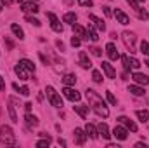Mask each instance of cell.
<instances>
[{"instance_id":"obj_16","label":"cell","mask_w":149,"mask_h":148,"mask_svg":"<svg viewBox=\"0 0 149 148\" xmlns=\"http://www.w3.org/2000/svg\"><path fill=\"white\" fill-rule=\"evenodd\" d=\"M14 72H16V75H17L21 80H28V78H30V72H28L21 63H17V65L14 66Z\"/></svg>"},{"instance_id":"obj_22","label":"cell","mask_w":149,"mask_h":148,"mask_svg":"<svg viewBox=\"0 0 149 148\" xmlns=\"http://www.w3.org/2000/svg\"><path fill=\"white\" fill-rule=\"evenodd\" d=\"M94 111L99 115V117H109V110H108V106H106V103H102V105H97V106H94Z\"/></svg>"},{"instance_id":"obj_24","label":"cell","mask_w":149,"mask_h":148,"mask_svg":"<svg viewBox=\"0 0 149 148\" xmlns=\"http://www.w3.org/2000/svg\"><path fill=\"white\" fill-rule=\"evenodd\" d=\"M128 92H132L134 96H144V94H146V91H144L139 84H132V85H128Z\"/></svg>"},{"instance_id":"obj_7","label":"cell","mask_w":149,"mask_h":148,"mask_svg":"<svg viewBox=\"0 0 149 148\" xmlns=\"http://www.w3.org/2000/svg\"><path fill=\"white\" fill-rule=\"evenodd\" d=\"M113 136H114L116 140H120V141H125V140L128 138V129H127V127H121V125H116V127L113 129Z\"/></svg>"},{"instance_id":"obj_13","label":"cell","mask_w":149,"mask_h":148,"mask_svg":"<svg viewBox=\"0 0 149 148\" xmlns=\"http://www.w3.org/2000/svg\"><path fill=\"white\" fill-rule=\"evenodd\" d=\"M102 72L104 75L108 77V78H116V70H114V66H113L111 63H108V61H102Z\"/></svg>"},{"instance_id":"obj_46","label":"cell","mask_w":149,"mask_h":148,"mask_svg":"<svg viewBox=\"0 0 149 148\" xmlns=\"http://www.w3.org/2000/svg\"><path fill=\"white\" fill-rule=\"evenodd\" d=\"M102 11H104V14H106L108 18H111V16H113V12H111V7H108V5H104V7H102Z\"/></svg>"},{"instance_id":"obj_9","label":"cell","mask_w":149,"mask_h":148,"mask_svg":"<svg viewBox=\"0 0 149 148\" xmlns=\"http://www.w3.org/2000/svg\"><path fill=\"white\" fill-rule=\"evenodd\" d=\"M114 18H116V21L120 23V25H123V26H127L128 23H130V18L121 11V9H114V14H113Z\"/></svg>"},{"instance_id":"obj_11","label":"cell","mask_w":149,"mask_h":148,"mask_svg":"<svg viewBox=\"0 0 149 148\" xmlns=\"http://www.w3.org/2000/svg\"><path fill=\"white\" fill-rule=\"evenodd\" d=\"M88 19L94 23V26H95L99 32H106V23H104L99 16H95V14H88Z\"/></svg>"},{"instance_id":"obj_43","label":"cell","mask_w":149,"mask_h":148,"mask_svg":"<svg viewBox=\"0 0 149 148\" xmlns=\"http://www.w3.org/2000/svg\"><path fill=\"white\" fill-rule=\"evenodd\" d=\"M19 92H21L23 96H30V87H28V85H23V87H19Z\"/></svg>"},{"instance_id":"obj_6","label":"cell","mask_w":149,"mask_h":148,"mask_svg":"<svg viewBox=\"0 0 149 148\" xmlns=\"http://www.w3.org/2000/svg\"><path fill=\"white\" fill-rule=\"evenodd\" d=\"M47 18L50 19V28H52L56 33H61V32H63V23L56 18V14H54V12H47Z\"/></svg>"},{"instance_id":"obj_34","label":"cell","mask_w":149,"mask_h":148,"mask_svg":"<svg viewBox=\"0 0 149 148\" xmlns=\"http://www.w3.org/2000/svg\"><path fill=\"white\" fill-rule=\"evenodd\" d=\"M141 52H142L144 56H149V42L148 40H142V42H141Z\"/></svg>"},{"instance_id":"obj_28","label":"cell","mask_w":149,"mask_h":148,"mask_svg":"<svg viewBox=\"0 0 149 148\" xmlns=\"http://www.w3.org/2000/svg\"><path fill=\"white\" fill-rule=\"evenodd\" d=\"M87 33H88V40H92V42H97V40H99V35H97V32H95V28H94L92 25H88Z\"/></svg>"},{"instance_id":"obj_57","label":"cell","mask_w":149,"mask_h":148,"mask_svg":"<svg viewBox=\"0 0 149 148\" xmlns=\"http://www.w3.org/2000/svg\"><path fill=\"white\" fill-rule=\"evenodd\" d=\"M33 2H37V0H33Z\"/></svg>"},{"instance_id":"obj_48","label":"cell","mask_w":149,"mask_h":148,"mask_svg":"<svg viewBox=\"0 0 149 148\" xmlns=\"http://www.w3.org/2000/svg\"><path fill=\"white\" fill-rule=\"evenodd\" d=\"M14 2H19V4H23V0H2V4H3V5H12Z\"/></svg>"},{"instance_id":"obj_56","label":"cell","mask_w":149,"mask_h":148,"mask_svg":"<svg viewBox=\"0 0 149 148\" xmlns=\"http://www.w3.org/2000/svg\"><path fill=\"white\" fill-rule=\"evenodd\" d=\"M137 2H144V0H137Z\"/></svg>"},{"instance_id":"obj_12","label":"cell","mask_w":149,"mask_h":148,"mask_svg":"<svg viewBox=\"0 0 149 148\" xmlns=\"http://www.w3.org/2000/svg\"><path fill=\"white\" fill-rule=\"evenodd\" d=\"M116 120H118L120 124H123V125H125L127 129H130L132 132H137V124H135L134 120H130L128 117H118Z\"/></svg>"},{"instance_id":"obj_39","label":"cell","mask_w":149,"mask_h":148,"mask_svg":"<svg viewBox=\"0 0 149 148\" xmlns=\"http://www.w3.org/2000/svg\"><path fill=\"white\" fill-rule=\"evenodd\" d=\"M90 52H92L95 58H101V56H102V49H99V47H90Z\"/></svg>"},{"instance_id":"obj_33","label":"cell","mask_w":149,"mask_h":148,"mask_svg":"<svg viewBox=\"0 0 149 148\" xmlns=\"http://www.w3.org/2000/svg\"><path fill=\"white\" fill-rule=\"evenodd\" d=\"M92 80H94L95 84H101V82H102V73H101L99 70H94V72H92Z\"/></svg>"},{"instance_id":"obj_18","label":"cell","mask_w":149,"mask_h":148,"mask_svg":"<svg viewBox=\"0 0 149 148\" xmlns=\"http://www.w3.org/2000/svg\"><path fill=\"white\" fill-rule=\"evenodd\" d=\"M21 7H23L24 12H33V14H37L38 11H40L38 5H37V2H33V0H30V2H23Z\"/></svg>"},{"instance_id":"obj_10","label":"cell","mask_w":149,"mask_h":148,"mask_svg":"<svg viewBox=\"0 0 149 148\" xmlns=\"http://www.w3.org/2000/svg\"><path fill=\"white\" fill-rule=\"evenodd\" d=\"M78 61H80V66H81L83 70H90V68H92V61L88 59V54H87L85 51H81V52H80Z\"/></svg>"},{"instance_id":"obj_44","label":"cell","mask_w":149,"mask_h":148,"mask_svg":"<svg viewBox=\"0 0 149 148\" xmlns=\"http://www.w3.org/2000/svg\"><path fill=\"white\" fill-rule=\"evenodd\" d=\"M127 4H128L132 9H135V11L139 9V2H137V0H127Z\"/></svg>"},{"instance_id":"obj_31","label":"cell","mask_w":149,"mask_h":148,"mask_svg":"<svg viewBox=\"0 0 149 148\" xmlns=\"http://www.w3.org/2000/svg\"><path fill=\"white\" fill-rule=\"evenodd\" d=\"M7 110H9V115H10V120L16 124V122H19L17 120V115H16V110H14V106H12V101L9 99V106H7Z\"/></svg>"},{"instance_id":"obj_51","label":"cell","mask_w":149,"mask_h":148,"mask_svg":"<svg viewBox=\"0 0 149 148\" xmlns=\"http://www.w3.org/2000/svg\"><path fill=\"white\" fill-rule=\"evenodd\" d=\"M31 106H33L31 103H26V105H24V110H26V111H31Z\"/></svg>"},{"instance_id":"obj_50","label":"cell","mask_w":149,"mask_h":148,"mask_svg":"<svg viewBox=\"0 0 149 148\" xmlns=\"http://www.w3.org/2000/svg\"><path fill=\"white\" fill-rule=\"evenodd\" d=\"M135 148H148L146 143H135Z\"/></svg>"},{"instance_id":"obj_3","label":"cell","mask_w":149,"mask_h":148,"mask_svg":"<svg viewBox=\"0 0 149 148\" xmlns=\"http://www.w3.org/2000/svg\"><path fill=\"white\" fill-rule=\"evenodd\" d=\"M45 92H47V98H49V101H50V105H52V106H56V108H63V106H64V105H63L61 96L56 92V89H54L52 85H47Z\"/></svg>"},{"instance_id":"obj_38","label":"cell","mask_w":149,"mask_h":148,"mask_svg":"<svg viewBox=\"0 0 149 148\" xmlns=\"http://www.w3.org/2000/svg\"><path fill=\"white\" fill-rule=\"evenodd\" d=\"M106 98H108V101L111 103L113 106H116V103H118V101H116V98L113 96V92H111V91H106Z\"/></svg>"},{"instance_id":"obj_26","label":"cell","mask_w":149,"mask_h":148,"mask_svg":"<svg viewBox=\"0 0 149 148\" xmlns=\"http://www.w3.org/2000/svg\"><path fill=\"white\" fill-rule=\"evenodd\" d=\"M74 111H76L81 118H87V115H88V106H85V105H76V106H74Z\"/></svg>"},{"instance_id":"obj_14","label":"cell","mask_w":149,"mask_h":148,"mask_svg":"<svg viewBox=\"0 0 149 148\" xmlns=\"http://www.w3.org/2000/svg\"><path fill=\"white\" fill-rule=\"evenodd\" d=\"M132 80L135 84H139V85H148L149 84V77L146 73H141V72H135V73L132 75Z\"/></svg>"},{"instance_id":"obj_4","label":"cell","mask_w":149,"mask_h":148,"mask_svg":"<svg viewBox=\"0 0 149 148\" xmlns=\"http://www.w3.org/2000/svg\"><path fill=\"white\" fill-rule=\"evenodd\" d=\"M85 98H87V101H88V105L94 108V106H97V105H102L104 103V99L94 91V89H87L85 91Z\"/></svg>"},{"instance_id":"obj_35","label":"cell","mask_w":149,"mask_h":148,"mask_svg":"<svg viewBox=\"0 0 149 148\" xmlns=\"http://www.w3.org/2000/svg\"><path fill=\"white\" fill-rule=\"evenodd\" d=\"M121 63H123V68H125V72H128L132 66H130V59H128V56L125 54V56H121Z\"/></svg>"},{"instance_id":"obj_42","label":"cell","mask_w":149,"mask_h":148,"mask_svg":"<svg viewBox=\"0 0 149 148\" xmlns=\"http://www.w3.org/2000/svg\"><path fill=\"white\" fill-rule=\"evenodd\" d=\"M78 4L81 7H92L94 5V0H78Z\"/></svg>"},{"instance_id":"obj_32","label":"cell","mask_w":149,"mask_h":148,"mask_svg":"<svg viewBox=\"0 0 149 148\" xmlns=\"http://www.w3.org/2000/svg\"><path fill=\"white\" fill-rule=\"evenodd\" d=\"M50 143H52V138H50V136H47V138H42L40 141H37V147L38 148H43V147H49Z\"/></svg>"},{"instance_id":"obj_27","label":"cell","mask_w":149,"mask_h":148,"mask_svg":"<svg viewBox=\"0 0 149 148\" xmlns=\"http://www.w3.org/2000/svg\"><path fill=\"white\" fill-rule=\"evenodd\" d=\"M63 82L66 84V85H74L76 84V75L74 73H66L63 77Z\"/></svg>"},{"instance_id":"obj_41","label":"cell","mask_w":149,"mask_h":148,"mask_svg":"<svg viewBox=\"0 0 149 148\" xmlns=\"http://www.w3.org/2000/svg\"><path fill=\"white\" fill-rule=\"evenodd\" d=\"M80 44H81V38L73 35V37H71V45H73V47H80Z\"/></svg>"},{"instance_id":"obj_53","label":"cell","mask_w":149,"mask_h":148,"mask_svg":"<svg viewBox=\"0 0 149 148\" xmlns=\"http://www.w3.org/2000/svg\"><path fill=\"white\" fill-rule=\"evenodd\" d=\"M57 143H59V145H61V147H66V141H64V140H63V138H59V140H57Z\"/></svg>"},{"instance_id":"obj_25","label":"cell","mask_w":149,"mask_h":148,"mask_svg":"<svg viewBox=\"0 0 149 148\" xmlns=\"http://www.w3.org/2000/svg\"><path fill=\"white\" fill-rule=\"evenodd\" d=\"M10 32L19 38V40H23V38H24V32H23V28H21L19 25H16V23H12V25H10Z\"/></svg>"},{"instance_id":"obj_54","label":"cell","mask_w":149,"mask_h":148,"mask_svg":"<svg viewBox=\"0 0 149 148\" xmlns=\"http://www.w3.org/2000/svg\"><path fill=\"white\" fill-rule=\"evenodd\" d=\"M144 65H146V66H149V59H146V63H144Z\"/></svg>"},{"instance_id":"obj_52","label":"cell","mask_w":149,"mask_h":148,"mask_svg":"<svg viewBox=\"0 0 149 148\" xmlns=\"http://www.w3.org/2000/svg\"><path fill=\"white\" fill-rule=\"evenodd\" d=\"M40 59H42V61H43V63H45V65H49V59H47V58H45V56H43V54H40Z\"/></svg>"},{"instance_id":"obj_21","label":"cell","mask_w":149,"mask_h":148,"mask_svg":"<svg viewBox=\"0 0 149 148\" xmlns=\"http://www.w3.org/2000/svg\"><path fill=\"white\" fill-rule=\"evenodd\" d=\"M24 120H26V124H28L30 127H37V125H38V117H37V115H33L31 111H26Z\"/></svg>"},{"instance_id":"obj_29","label":"cell","mask_w":149,"mask_h":148,"mask_svg":"<svg viewBox=\"0 0 149 148\" xmlns=\"http://www.w3.org/2000/svg\"><path fill=\"white\" fill-rule=\"evenodd\" d=\"M135 117H137L141 122H148L149 120V111L148 110H137L135 111Z\"/></svg>"},{"instance_id":"obj_1","label":"cell","mask_w":149,"mask_h":148,"mask_svg":"<svg viewBox=\"0 0 149 148\" xmlns=\"http://www.w3.org/2000/svg\"><path fill=\"white\" fill-rule=\"evenodd\" d=\"M0 143L16 145V134H14L10 125H0Z\"/></svg>"},{"instance_id":"obj_19","label":"cell","mask_w":149,"mask_h":148,"mask_svg":"<svg viewBox=\"0 0 149 148\" xmlns=\"http://www.w3.org/2000/svg\"><path fill=\"white\" fill-rule=\"evenodd\" d=\"M85 132H87V136H88L90 140H97V138H99V131H97V127H95L94 124H87Z\"/></svg>"},{"instance_id":"obj_55","label":"cell","mask_w":149,"mask_h":148,"mask_svg":"<svg viewBox=\"0 0 149 148\" xmlns=\"http://www.w3.org/2000/svg\"><path fill=\"white\" fill-rule=\"evenodd\" d=\"M2 9H3V7H2V4H0V12H2Z\"/></svg>"},{"instance_id":"obj_20","label":"cell","mask_w":149,"mask_h":148,"mask_svg":"<svg viewBox=\"0 0 149 148\" xmlns=\"http://www.w3.org/2000/svg\"><path fill=\"white\" fill-rule=\"evenodd\" d=\"M97 131H99V134H101L104 140H109V138H111V132H109V127H108V124H104V122L97 124Z\"/></svg>"},{"instance_id":"obj_36","label":"cell","mask_w":149,"mask_h":148,"mask_svg":"<svg viewBox=\"0 0 149 148\" xmlns=\"http://www.w3.org/2000/svg\"><path fill=\"white\" fill-rule=\"evenodd\" d=\"M128 59H130V66H132L134 70H139V68H141V61H139L137 58L132 56V58H128Z\"/></svg>"},{"instance_id":"obj_30","label":"cell","mask_w":149,"mask_h":148,"mask_svg":"<svg viewBox=\"0 0 149 148\" xmlns=\"http://www.w3.org/2000/svg\"><path fill=\"white\" fill-rule=\"evenodd\" d=\"M63 21L68 23V25H73V23H76V14H74V12H66V14L63 16Z\"/></svg>"},{"instance_id":"obj_15","label":"cell","mask_w":149,"mask_h":148,"mask_svg":"<svg viewBox=\"0 0 149 148\" xmlns=\"http://www.w3.org/2000/svg\"><path fill=\"white\" fill-rule=\"evenodd\" d=\"M71 26H73V35L80 37L81 40H88V33H87V30H85L83 26H80V25H76V23H73Z\"/></svg>"},{"instance_id":"obj_5","label":"cell","mask_w":149,"mask_h":148,"mask_svg":"<svg viewBox=\"0 0 149 148\" xmlns=\"http://www.w3.org/2000/svg\"><path fill=\"white\" fill-rule=\"evenodd\" d=\"M63 94H64L66 99H70V101H73V103H76V101L81 99V94H80L76 89H73L71 85H66V87L63 89Z\"/></svg>"},{"instance_id":"obj_37","label":"cell","mask_w":149,"mask_h":148,"mask_svg":"<svg viewBox=\"0 0 149 148\" xmlns=\"http://www.w3.org/2000/svg\"><path fill=\"white\" fill-rule=\"evenodd\" d=\"M26 21H28V23H30V25H33V26H40V25H42V23H40V21H38L37 18H33V16H26Z\"/></svg>"},{"instance_id":"obj_23","label":"cell","mask_w":149,"mask_h":148,"mask_svg":"<svg viewBox=\"0 0 149 148\" xmlns=\"http://www.w3.org/2000/svg\"><path fill=\"white\" fill-rule=\"evenodd\" d=\"M19 63L30 72V73H35V70H37V65L33 63V61H30V59H26V58H23V59H19Z\"/></svg>"},{"instance_id":"obj_2","label":"cell","mask_w":149,"mask_h":148,"mask_svg":"<svg viewBox=\"0 0 149 148\" xmlns=\"http://www.w3.org/2000/svg\"><path fill=\"white\" fill-rule=\"evenodd\" d=\"M121 40H123V44H125V47L128 49V52L132 54V52H135V33L134 32H128V30H125L123 33H121Z\"/></svg>"},{"instance_id":"obj_47","label":"cell","mask_w":149,"mask_h":148,"mask_svg":"<svg viewBox=\"0 0 149 148\" xmlns=\"http://www.w3.org/2000/svg\"><path fill=\"white\" fill-rule=\"evenodd\" d=\"M56 47H57L59 51H64V49H66L64 44H63V40H56Z\"/></svg>"},{"instance_id":"obj_17","label":"cell","mask_w":149,"mask_h":148,"mask_svg":"<svg viewBox=\"0 0 149 148\" xmlns=\"http://www.w3.org/2000/svg\"><path fill=\"white\" fill-rule=\"evenodd\" d=\"M106 54L109 56V59H111V61H116V59L120 58V54H118V49H116V45H114L113 42H109V44L106 45Z\"/></svg>"},{"instance_id":"obj_45","label":"cell","mask_w":149,"mask_h":148,"mask_svg":"<svg viewBox=\"0 0 149 148\" xmlns=\"http://www.w3.org/2000/svg\"><path fill=\"white\" fill-rule=\"evenodd\" d=\"M5 44H7V49H9V51H12V49H14V42H12L9 37H5Z\"/></svg>"},{"instance_id":"obj_49","label":"cell","mask_w":149,"mask_h":148,"mask_svg":"<svg viewBox=\"0 0 149 148\" xmlns=\"http://www.w3.org/2000/svg\"><path fill=\"white\" fill-rule=\"evenodd\" d=\"M5 87H7V85H5V80H3V77L0 75V91H5Z\"/></svg>"},{"instance_id":"obj_40","label":"cell","mask_w":149,"mask_h":148,"mask_svg":"<svg viewBox=\"0 0 149 148\" xmlns=\"http://www.w3.org/2000/svg\"><path fill=\"white\" fill-rule=\"evenodd\" d=\"M137 14H139V18H141V19H149V14H148V11H142L141 7L137 9Z\"/></svg>"},{"instance_id":"obj_8","label":"cell","mask_w":149,"mask_h":148,"mask_svg":"<svg viewBox=\"0 0 149 148\" xmlns=\"http://www.w3.org/2000/svg\"><path fill=\"white\" fill-rule=\"evenodd\" d=\"M73 136H74V143H76V145H83L85 140H87V132H85V129H81V127H76V129H74Z\"/></svg>"}]
</instances>
